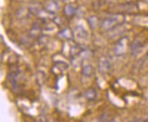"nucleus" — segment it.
Masks as SVG:
<instances>
[{
  "label": "nucleus",
  "mask_w": 148,
  "mask_h": 122,
  "mask_svg": "<svg viewBox=\"0 0 148 122\" xmlns=\"http://www.w3.org/2000/svg\"><path fill=\"white\" fill-rule=\"evenodd\" d=\"M146 57H147V59H148V52L146 53Z\"/></svg>",
  "instance_id": "2eb2a0df"
},
{
  "label": "nucleus",
  "mask_w": 148,
  "mask_h": 122,
  "mask_svg": "<svg viewBox=\"0 0 148 122\" xmlns=\"http://www.w3.org/2000/svg\"><path fill=\"white\" fill-rule=\"evenodd\" d=\"M143 47H144V44L141 42L139 39H136V40H134L133 43L131 44L130 48H131V51H132L133 54H136V53L139 52V51L141 50V48H142Z\"/></svg>",
  "instance_id": "0eeeda50"
},
{
  "label": "nucleus",
  "mask_w": 148,
  "mask_h": 122,
  "mask_svg": "<svg viewBox=\"0 0 148 122\" xmlns=\"http://www.w3.org/2000/svg\"><path fill=\"white\" fill-rule=\"evenodd\" d=\"M125 21V16L123 14H118L105 18L101 23V28L104 30H113L117 28Z\"/></svg>",
  "instance_id": "f257e3e1"
},
{
  "label": "nucleus",
  "mask_w": 148,
  "mask_h": 122,
  "mask_svg": "<svg viewBox=\"0 0 148 122\" xmlns=\"http://www.w3.org/2000/svg\"><path fill=\"white\" fill-rule=\"evenodd\" d=\"M112 64L106 57H102L98 60V68L102 74H106L110 71Z\"/></svg>",
  "instance_id": "7ed1b4c3"
},
{
  "label": "nucleus",
  "mask_w": 148,
  "mask_h": 122,
  "mask_svg": "<svg viewBox=\"0 0 148 122\" xmlns=\"http://www.w3.org/2000/svg\"><path fill=\"white\" fill-rule=\"evenodd\" d=\"M59 37H61L64 39H71L73 37V33L69 28H64L59 33Z\"/></svg>",
  "instance_id": "9d476101"
},
{
  "label": "nucleus",
  "mask_w": 148,
  "mask_h": 122,
  "mask_svg": "<svg viewBox=\"0 0 148 122\" xmlns=\"http://www.w3.org/2000/svg\"><path fill=\"white\" fill-rule=\"evenodd\" d=\"M64 13H65V15L66 17H73L75 13V6L71 4H68L65 6V8H64Z\"/></svg>",
  "instance_id": "1a4fd4ad"
},
{
  "label": "nucleus",
  "mask_w": 148,
  "mask_h": 122,
  "mask_svg": "<svg viewBox=\"0 0 148 122\" xmlns=\"http://www.w3.org/2000/svg\"><path fill=\"white\" fill-rule=\"evenodd\" d=\"M97 97V93H96L95 88H88L85 92V98L88 100H95Z\"/></svg>",
  "instance_id": "6e6552de"
},
{
  "label": "nucleus",
  "mask_w": 148,
  "mask_h": 122,
  "mask_svg": "<svg viewBox=\"0 0 148 122\" xmlns=\"http://www.w3.org/2000/svg\"><path fill=\"white\" fill-rule=\"evenodd\" d=\"M109 122H116V120H115V119H112V120H110Z\"/></svg>",
  "instance_id": "ddd939ff"
},
{
  "label": "nucleus",
  "mask_w": 148,
  "mask_h": 122,
  "mask_svg": "<svg viewBox=\"0 0 148 122\" xmlns=\"http://www.w3.org/2000/svg\"><path fill=\"white\" fill-rule=\"evenodd\" d=\"M46 9L50 14H56V13L58 12L59 10V5L56 1H55V0H52V1H49L47 4Z\"/></svg>",
  "instance_id": "423d86ee"
},
{
  "label": "nucleus",
  "mask_w": 148,
  "mask_h": 122,
  "mask_svg": "<svg viewBox=\"0 0 148 122\" xmlns=\"http://www.w3.org/2000/svg\"><path fill=\"white\" fill-rule=\"evenodd\" d=\"M75 35L77 39H79V40H86L87 38V36H88L86 29L83 27H81V26L76 27V28L75 30Z\"/></svg>",
  "instance_id": "39448f33"
},
{
  "label": "nucleus",
  "mask_w": 148,
  "mask_h": 122,
  "mask_svg": "<svg viewBox=\"0 0 148 122\" xmlns=\"http://www.w3.org/2000/svg\"><path fill=\"white\" fill-rule=\"evenodd\" d=\"M120 6H121V11L123 13H125V14L134 15L138 12V6L134 3H126Z\"/></svg>",
  "instance_id": "20e7f679"
},
{
  "label": "nucleus",
  "mask_w": 148,
  "mask_h": 122,
  "mask_svg": "<svg viewBox=\"0 0 148 122\" xmlns=\"http://www.w3.org/2000/svg\"><path fill=\"white\" fill-rule=\"evenodd\" d=\"M144 122H148V119H146V120H145V121H144Z\"/></svg>",
  "instance_id": "4468645a"
},
{
  "label": "nucleus",
  "mask_w": 148,
  "mask_h": 122,
  "mask_svg": "<svg viewBox=\"0 0 148 122\" xmlns=\"http://www.w3.org/2000/svg\"><path fill=\"white\" fill-rule=\"evenodd\" d=\"M36 122H44V121L42 120V119H36Z\"/></svg>",
  "instance_id": "f8f14e48"
},
{
  "label": "nucleus",
  "mask_w": 148,
  "mask_h": 122,
  "mask_svg": "<svg viewBox=\"0 0 148 122\" xmlns=\"http://www.w3.org/2000/svg\"><path fill=\"white\" fill-rule=\"evenodd\" d=\"M94 71V68L91 65H86L82 69V74L86 77H91Z\"/></svg>",
  "instance_id": "9b49d317"
},
{
  "label": "nucleus",
  "mask_w": 148,
  "mask_h": 122,
  "mask_svg": "<svg viewBox=\"0 0 148 122\" xmlns=\"http://www.w3.org/2000/svg\"><path fill=\"white\" fill-rule=\"evenodd\" d=\"M129 46V39L127 37H122L116 42L114 48V53L116 56H123L126 53V50Z\"/></svg>",
  "instance_id": "f03ea898"
}]
</instances>
